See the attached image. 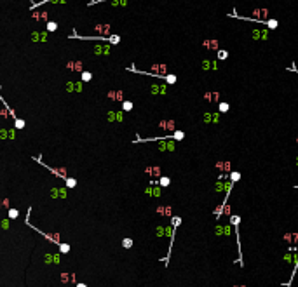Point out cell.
Segmentation results:
<instances>
[{"instance_id":"1","label":"cell","mask_w":298,"mask_h":287,"mask_svg":"<svg viewBox=\"0 0 298 287\" xmlns=\"http://www.w3.org/2000/svg\"><path fill=\"white\" fill-rule=\"evenodd\" d=\"M230 225L234 226V230H236V237H237V252H239V266H244V261H242V247H241V237H239V225H241V216L237 214H232L230 216Z\"/></svg>"},{"instance_id":"2","label":"cell","mask_w":298,"mask_h":287,"mask_svg":"<svg viewBox=\"0 0 298 287\" xmlns=\"http://www.w3.org/2000/svg\"><path fill=\"white\" fill-rule=\"evenodd\" d=\"M270 30L268 28H253L251 30V38L254 42H262V40H268Z\"/></svg>"},{"instance_id":"3","label":"cell","mask_w":298,"mask_h":287,"mask_svg":"<svg viewBox=\"0 0 298 287\" xmlns=\"http://www.w3.org/2000/svg\"><path fill=\"white\" fill-rule=\"evenodd\" d=\"M220 120H221V113L218 112H206V113H202V122L204 124H220Z\"/></svg>"},{"instance_id":"4","label":"cell","mask_w":298,"mask_h":287,"mask_svg":"<svg viewBox=\"0 0 298 287\" xmlns=\"http://www.w3.org/2000/svg\"><path fill=\"white\" fill-rule=\"evenodd\" d=\"M202 99H204L206 103H211V104H218V103L221 101V94H220L218 91H207V92H204Z\"/></svg>"},{"instance_id":"5","label":"cell","mask_w":298,"mask_h":287,"mask_svg":"<svg viewBox=\"0 0 298 287\" xmlns=\"http://www.w3.org/2000/svg\"><path fill=\"white\" fill-rule=\"evenodd\" d=\"M202 47L209 52H216L220 49V42L216 38H206V40H202Z\"/></svg>"},{"instance_id":"6","label":"cell","mask_w":298,"mask_h":287,"mask_svg":"<svg viewBox=\"0 0 298 287\" xmlns=\"http://www.w3.org/2000/svg\"><path fill=\"white\" fill-rule=\"evenodd\" d=\"M202 70H204V72H211V70H213V72H216V70H218L216 59H209V58L204 59V61H202Z\"/></svg>"},{"instance_id":"7","label":"cell","mask_w":298,"mask_h":287,"mask_svg":"<svg viewBox=\"0 0 298 287\" xmlns=\"http://www.w3.org/2000/svg\"><path fill=\"white\" fill-rule=\"evenodd\" d=\"M215 167H216L220 172H223V174H228V172L232 171V169H230V167H232V165H230V160H218Z\"/></svg>"},{"instance_id":"8","label":"cell","mask_w":298,"mask_h":287,"mask_svg":"<svg viewBox=\"0 0 298 287\" xmlns=\"http://www.w3.org/2000/svg\"><path fill=\"white\" fill-rule=\"evenodd\" d=\"M284 242H288L289 246H296L298 244V233L296 231H291V233H284Z\"/></svg>"},{"instance_id":"9","label":"cell","mask_w":298,"mask_h":287,"mask_svg":"<svg viewBox=\"0 0 298 287\" xmlns=\"http://www.w3.org/2000/svg\"><path fill=\"white\" fill-rule=\"evenodd\" d=\"M227 204H228V198L225 197V198H223V202H221V204H220V205L215 209V216H216V219H220V217L223 216V209H225V205H227Z\"/></svg>"},{"instance_id":"10","label":"cell","mask_w":298,"mask_h":287,"mask_svg":"<svg viewBox=\"0 0 298 287\" xmlns=\"http://www.w3.org/2000/svg\"><path fill=\"white\" fill-rule=\"evenodd\" d=\"M228 179H230L234 185H236V183L241 179V172H239V171H230V172H228Z\"/></svg>"},{"instance_id":"11","label":"cell","mask_w":298,"mask_h":287,"mask_svg":"<svg viewBox=\"0 0 298 287\" xmlns=\"http://www.w3.org/2000/svg\"><path fill=\"white\" fill-rule=\"evenodd\" d=\"M228 110H230V103H227V101H220V103H218V112H220L221 115L227 113Z\"/></svg>"},{"instance_id":"12","label":"cell","mask_w":298,"mask_h":287,"mask_svg":"<svg viewBox=\"0 0 298 287\" xmlns=\"http://www.w3.org/2000/svg\"><path fill=\"white\" fill-rule=\"evenodd\" d=\"M160 127L166 129V130H175V122L173 120H162L160 122Z\"/></svg>"},{"instance_id":"13","label":"cell","mask_w":298,"mask_h":287,"mask_svg":"<svg viewBox=\"0 0 298 287\" xmlns=\"http://www.w3.org/2000/svg\"><path fill=\"white\" fill-rule=\"evenodd\" d=\"M171 138H173L175 141H181V139H185V132H183V130H173Z\"/></svg>"},{"instance_id":"14","label":"cell","mask_w":298,"mask_h":287,"mask_svg":"<svg viewBox=\"0 0 298 287\" xmlns=\"http://www.w3.org/2000/svg\"><path fill=\"white\" fill-rule=\"evenodd\" d=\"M216 58H218L220 61H225V59L228 58V51H227V49H218V51H216Z\"/></svg>"},{"instance_id":"15","label":"cell","mask_w":298,"mask_h":287,"mask_svg":"<svg viewBox=\"0 0 298 287\" xmlns=\"http://www.w3.org/2000/svg\"><path fill=\"white\" fill-rule=\"evenodd\" d=\"M215 233H216V237H225V225L218 223L216 228H215Z\"/></svg>"},{"instance_id":"16","label":"cell","mask_w":298,"mask_h":287,"mask_svg":"<svg viewBox=\"0 0 298 287\" xmlns=\"http://www.w3.org/2000/svg\"><path fill=\"white\" fill-rule=\"evenodd\" d=\"M159 185H160L162 188H166V186H169V185H171V179H169L167 176H160V179H159Z\"/></svg>"},{"instance_id":"17","label":"cell","mask_w":298,"mask_h":287,"mask_svg":"<svg viewBox=\"0 0 298 287\" xmlns=\"http://www.w3.org/2000/svg\"><path fill=\"white\" fill-rule=\"evenodd\" d=\"M171 225H173V228H178L181 225V217L180 216H173L171 217Z\"/></svg>"},{"instance_id":"18","label":"cell","mask_w":298,"mask_h":287,"mask_svg":"<svg viewBox=\"0 0 298 287\" xmlns=\"http://www.w3.org/2000/svg\"><path fill=\"white\" fill-rule=\"evenodd\" d=\"M157 212L164 216H171V207H157Z\"/></svg>"},{"instance_id":"19","label":"cell","mask_w":298,"mask_h":287,"mask_svg":"<svg viewBox=\"0 0 298 287\" xmlns=\"http://www.w3.org/2000/svg\"><path fill=\"white\" fill-rule=\"evenodd\" d=\"M122 247H126V249H131V247H133V238H129V237H127V238H124V240H122Z\"/></svg>"},{"instance_id":"20","label":"cell","mask_w":298,"mask_h":287,"mask_svg":"<svg viewBox=\"0 0 298 287\" xmlns=\"http://www.w3.org/2000/svg\"><path fill=\"white\" fill-rule=\"evenodd\" d=\"M146 193H150L152 197H160V188H148Z\"/></svg>"},{"instance_id":"21","label":"cell","mask_w":298,"mask_h":287,"mask_svg":"<svg viewBox=\"0 0 298 287\" xmlns=\"http://www.w3.org/2000/svg\"><path fill=\"white\" fill-rule=\"evenodd\" d=\"M58 247H59V252H63V254L70 252V246H68V244H63V242H61V244H59Z\"/></svg>"},{"instance_id":"22","label":"cell","mask_w":298,"mask_h":287,"mask_svg":"<svg viewBox=\"0 0 298 287\" xmlns=\"http://www.w3.org/2000/svg\"><path fill=\"white\" fill-rule=\"evenodd\" d=\"M148 174H152V176H160V169L159 167H150V169H146Z\"/></svg>"},{"instance_id":"23","label":"cell","mask_w":298,"mask_h":287,"mask_svg":"<svg viewBox=\"0 0 298 287\" xmlns=\"http://www.w3.org/2000/svg\"><path fill=\"white\" fill-rule=\"evenodd\" d=\"M93 78V73L91 72H82V82H89Z\"/></svg>"},{"instance_id":"24","label":"cell","mask_w":298,"mask_h":287,"mask_svg":"<svg viewBox=\"0 0 298 287\" xmlns=\"http://www.w3.org/2000/svg\"><path fill=\"white\" fill-rule=\"evenodd\" d=\"M14 127H16V129H23V127H25V120H23V118H16V120H14Z\"/></svg>"},{"instance_id":"25","label":"cell","mask_w":298,"mask_h":287,"mask_svg":"<svg viewBox=\"0 0 298 287\" xmlns=\"http://www.w3.org/2000/svg\"><path fill=\"white\" fill-rule=\"evenodd\" d=\"M65 181H66V186L68 188H75L77 186V179H73V178H66Z\"/></svg>"},{"instance_id":"26","label":"cell","mask_w":298,"mask_h":287,"mask_svg":"<svg viewBox=\"0 0 298 287\" xmlns=\"http://www.w3.org/2000/svg\"><path fill=\"white\" fill-rule=\"evenodd\" d=\"M52 197H66L65 190H52Z\"/></svg>"},{"instance_id":"27","label":"cell","mask_w":298,"mask_h":287,"mask_svg":"<svg viewBox=\"0 0 298 287\" xmlns=\"http://www.w3.org/2000/svg\"><path fill=\"white\" fill-rule=\"evenodd\" d=\"M47 30H49V31H56V30H58V23H54V21H49V23H47Z\"/></svg>"},{"instance_id":"28","label":"cell","mask_w":298,"mask_h":287,"mask_svg":"<svg viewBox=\"0 0 298 287\" xmlns=\"http://www.w3.org/2000/svg\"><path fill=\"white\" fill-rule=\"evenodd\" d=\"M122 108L126 110V112H129V110H133V103L131 101H124L122 103Z\"/></svg>"},{"instance_id":"29","label":"cell","mask_w":298,"mask_h":287,"mask_svg":"<svg viewBox=\"0 0 298 287\" xmlns=\"http://www.w3.org/2000/svg\"><path fill=\"white\" fill-rule=\"evenodd\" d=\"M17 216H19V211H17V209H11V211H9V217H11V219H16Z\"/></svg>"},{"instance_id":"30","label":"cell","mask_w":298,"mask_h":287,"mask_svg":"<svg viewBox=\"0 0 298 287\" xmlns=\"http://www.w3.org/2000/svg\"><path fill=\"white\" fill-rule=\"evenodd\" d=\"M225 237H230V225H225Z\"/></svg>"},{"instance_id":"31","label":"cell","mask_w":298,"mask_h":287,"mask_svg":"<svg viewBox=\"0 0 298 287\" xmlns=\"http://www.w3.org/2000/svg\"><path fill=\"white\" fill-rule=\"evenodd\" d=\"M232 287H246V285H242V284H241V285H232Z\"/></svg>"},{"instance_id":"32","label":"cell","mask_w":298,"mask_h":287,"mask_svg":"<svg viewBox=\"0 0 298 287\" xmlns=\"http://www.w3.org/2000/svg\"><path fill=\"white\" fill-rule=\"evenodd\" d=\"M295 164H296V167H298V157H296V159H295Z\"/></svg>"},{"instance_id":"33","label":"cell","mask_w":298,"mask_h":287,"mask_svg":"<svg viewBox=\"0 0 298 287\" xmlns=\"http://www.w3.org/2000/svg\"><path fill=\"white\" fill-rule=\"evenodd\" d=\"M295 251H296V252H298V244H296V249H295Z\"/></svg>"},{"instance_id":"34","label":"cell","mask_w":298,"mask_h":287,"mask_svg":"<svg viewBox=\"0 0 298 287\" xmlns=\"http://www.w3.org/2000/svg\"><path fill=\"white\" fill-rule=\"evenodd\" d=\"M295 141H296V145H298V138H296V139H295Z\"/></svg>"}]
</instances>
